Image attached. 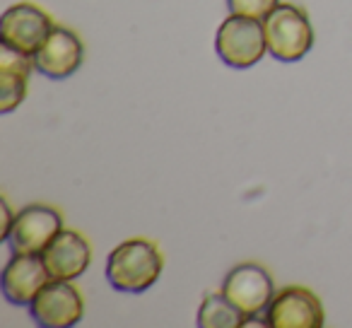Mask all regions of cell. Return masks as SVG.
<instances>
[{"mask_svg":"<svg viewBox=\"0 0 352 328\" xmlns=\"http://www.w3.org/2000/svg\"><path fill=\"white\" fill-rule=\"evenodd\" d=\"M63 230V215L51 206H27L17 212L12 232L8 237L17 254H44L54 237Z\"/></svg>","mask_w":352,"mask_h":328,"instance_id":"8","label":"cell"},{"mask_svg":"<svg viewBox=\"0 0 352 328\" xmlns=\"http://www.w3.org/2000/svg\"><path fill=\"white\" fill-rule=\"evenodd\" d=\"M34 58L0 41V113H10L25 102Z\"/></svg>","mask_w":352,"mask_h":328,"instance_id":"12","label":"cell"},{"mask_svg":"<svg viewBox=\"0 0 352 328\" xmlns=\"http://www.w3.org/2000/svg\"><path fill=\"white\" fill-rule=\"evenodd\" d=\"M32 58H34V70H39L41 75L51 80H65L78 73L82 65L85 44L73 30L56 25Z\"/></svg>","mask_w":352,"mask_h":328,"instance_id":"9","label":"cell"},{"mask_svg":"<svg viewBox=\"0 0 352 328\" xmlns=\"http://www.w3.org/2000/svg\"><path fill=\"white\" fill-rule=\"evenodd\" d=\"M261 321L268 328H323L326 314H323L321 299L311 289L302 285H289L275 292Z\"/></svg>","mask_w":352,"mask_h":328,"instance_id":"5","label":"cell"},{"mask_svg":"<svg viewBox=\"0 0 352 328\" xmlns=\"http://www.w3.org/2000/svg\"><path fill=\"white\" fill-rule=\"evenodd\" d=\"M222 294L246 316V321L263 318L275 297V285L268 268L261 263H239L227 273Z\"/></svg>","mask_w":352,"mask_h":328,"instance_id":"4","label":"cell"},{"mask_svg":"<svg viewBox=\"0 0 352 328\" xmlns=\"http://www.w3.org/2000/svg\"><path fill=\"white\" fill-rule=\"evenodd\" d=\"M54 27L51 15L36 3H15L3 12L0 41L27 56H34Z\"/></svg>","mask_w":352,"mask_h":328,"instance_id":"6","label":"cell"},{"mask_svg":"<svg viewBox=\"0 0 352 328\" xmlns=\"http://www.w3.org/2000/svg\"><path fill=\"white\" fill-rule=\"evenodd\" d=\"M164 268V256L155 241L126 239L109 254L107 259V280L116 292L142 294L160 280Z\"/></svg>","mask_w":352,"mask_h":328,"instance_id":"1","label":"cell"},{"mask_svg":"<svg viewBox=\"0 0 352 328\" xmlns=\"http://www.w3.org/2000/svg\"><path fill=\"white\" fill-rule=\"evenodd\" d=\"M54 280H75L89 268L92 246L80 232L60 230L41 254Z\"/></svg>","mask_w":352,"mask_h":328,"instance_id":"11","label":"cell"},{"mask_svg":"<svg viewBox=\"0 0 352 328\" xmlns=\"http://www.w3.org/2000/svg\"><path fill=\"white\" fill-rule=\"evenodd\" d=\"M49 280L51 273L39 254H17V251H12V259L8 261L0 283H3V294H6L8 302L17 304V307H30Z\"/></svg>","mask_w":352,"mask_h":328,"instance_id":"10","label":"cell"},{"mask_svg":"<svg viewBox=\"0 0 352 328\" xmlns=\"http://www.w3.org/2000/svg\"><path fill=\"white\" fill-rule=\"evenodd\" d=\"M227 6H230V15H241L263 22L280 6V0H227Z\"/></svg>","mask_w":352,"mask_h":328,"instance_id":"14","label":"cell"},{"mask_svg":"<svg viewBox=\"0 0 352 328\" xmlns=\"http://www.w3.org/2000/svg\"><path fill=\"white\" fill-rule=\"evenodd\" d=\"M215 51L222 63L230 65V68H254L268 54L263 22L241 15H230L217 30Z\"/></svg>","mask_w":352,"mask_h":328,"instance_id":"3","label":"cell"},{"mask_svg":"<svg viewBox=\"0 0 352 328\" xmlns=\"http://www.w3.org/2000/svg\"><path fill=\"white\" fill-rule=\"evenodd\" d=\"M268 54L280 63H297L311 51L314 27L309 15L299 6L280 3L263 20Z\"/></svg>","mask_w":352,"mask_h":328,"instance_id":"2","label":"cell"},{"mask_svg":"<svg viewBox=\"0 0 352 328\" xmlns=\"http://www.w3.org/2000/svg\"><path fill=\"white\" fill-rule=\"evenodd\" d=\"M0 208H3V239L8 241V237H10V232H12V225H15V217H17V212H12V208H10V203L3 198L0 201Z\"/></svg>","mask_w":352,"mask_h":328,"instance_id":"15","label":"cell"},{"mask_svg":"<svg viewBox=\"0 0 352 328\" xmlns=\"http://www.w3.org/2000/svg\"><path fill=\"white\" fill-rule=\"evenodd\" d=\"M246 316L225 297L222 292H208L198 309V326L201 328H241Z\"/></svg>","mask_w":352,"mask_h":328,"instance_id":"13","label":"cell"},{"mask_svg":"<svg viewBox=\"0 0 352 328\" xmlns=\"http://www.w3.org/2000/svg\"><path fill=\"white\" fill-rule=\"evenodd\" d=\"M30 314L34 323L44 328H70L82 321V294L73 285V280L51 278L30 304Z\"/></svg>","mask_w":352,"mask_h":328,"instance_id":"7","label":"cell"}]
</instances>
